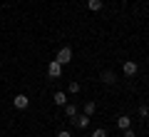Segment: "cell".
Instances as JSON below:
<instances>
[{"instance_id": "8", "label": "cell", "mask_w": 149, "mask_h": 137, "mask_svg": "<svg viewBox=\"0 0 149 137\" xmlns=\"http://www.w3.org/2000/svg\"><path fill=\"white\" fill-rule=\"evenodd\" d=\"M117 127H119V130H127V127H132V117H127V115L117 117Z\"/></svg>"}, {"instance_id": "15", "label": "cell", "mask_w": 149, "mask_h": 137, "mask_svg": "<svg viewBox=\"0 0 149 137\" xmlns=\"http://www.w3.org/2000/svg\"><path fill=\"white\" fill-rule=\"evenodd\" d=\"M122 132H124V137H137V132H134L132 127H127V130H122Z\"/></svg>"}, {"instance_id": "4", "label": "cell", "mask_w": 149, "mask_h": 137, "mask_svg": "<svg viewBox=\"0 0 149 137\" xmlns=\"http://www.w3.org/2000/svg\"><path fill=\"white\" fill-rule=\"evenodd\" d=\"M47 75H50V77H60V75H62V65H60L57 60H50V65H47Z\"/></svg>"}, {"instance_id": "10", "label": "cell", "mask_w": 149, "mask_h": 137, "mask_svg": "<svg viewBox=\"0 0 149 137\" xmlns=\"http://www.w3.org/2000/svg\"><path fill=\"white\" fill-rule=\"evenodd\" d=\"M65 117H70V120H72V117H77V107H74L72 102H67V105H65Z\"/></svg>"}, {"instance_id": "9", "label": "cell", "mask_w": 149, "mask_h": 137, "mask_svg": "<svg viewBox=\"0 0 149 137\" xmlns=\"http://www.w3.org/2000/svg\"><path fill=\"white\" fill-rule=\"evenodd\" d=\"M102 5H104L102 0H87V8H90L92 13H100V10H102Z\"/></svg>"}, {"instance_id": "16", "label": "cell", "mask_w": 149, "mask_h": 137, "mask_svg": "<svg viewBox=\"0 0 149 137\" xmlns=\"http://www.w3.org/2000/svg\"><path fill=\"white\" fill-rule=\"evenodd\" d=\"M57 137H72V135H70L67 130H60V132H57Z\"/></svg>"}, {"instance_id": "13", "label": "cell", "mask_w": 149, "mask_h": 137, "mask_svg": "<svg viewBox=\"0 0 149 137\" xmlns=\"http://www.w3.org/2000/svg\"><path fill=\"white\" fill-rule=\"evenodd\" d=\"M139 117H144V120L149 117V107H147V105H142V107H139Z\"/></svg>"}, {"instance_id": "5", "label": "cell", "mask_w": 149, "mask_h": 137, "mask_svg": "<svg viewBox=\"0 0 149 137\" xmlns=\"http://www.w3.org/2000/svg\"><path fill=\"white\" fill-rule=\"evenodd\" d=\"M72 122H74V127L87 130V127H90V115H77V117H72Z\"/></svg>"}, {"instance_id": "14", "label": "cell", "mask_w": 149, "mask_h": 137, "mask_svg": "<svg viewBox=\"0 0 149 137\" xmlns=\"http://www.w3.org/2000/svg\"><path fill=\"white\" fill-rule=\"evenodd\" d=\"M70 92H72V95H74V92H80V82H70Z\"/></svg>"}, {"instance_id": "2", "label": "cell", "mask_w": 149, "mask_h": 137, "mask_svg": "<svg viewBox=\"0 0 149 137\" xmlns=\"http://www.w3.org/2000/svg\"><path fill=\"white\" fill-rule=\"evenodd\" d=\"M27 105H30V97L22 95V92L13 97V107H15V110H27Z\"/></svg>"}, {"instance_id": "7", "label": "cell", "mask_w": 149, "mask_h": 137, "mask_svg": "<svg viewBox=\"0 0 149 137\" xmlns=\"http://www.w3.org/2000/svg\"><path fill=\"white\" fill-rule=\"evenodd\" d=\"M52 102H55V105H60V107H65V105H67V95H65V92H55Z\"/></svg>"}, {"instance_id": "1", "label": "cell", "mask_w": 149, "mask_h": 137, "mask_svg": "<svg viewBox=\"0 0 149 137\" xmlns=\"http://www.w3.org/2000/svg\"><path fill=\"white\" fill-rule=\"evenodd\" d=\"M55 60H57L60 65L72 63V48H67V45H65V48H60V50H57V55H55Z\"/></svg>"}, {"instance_id": "6", "label": "cell", "mask_w": 149, "mask_h": 137, "mask_svg": "<svg viewBox=\"0 0 149 137\" xmlns=\"http://www.w3.org/2000/svg\"><path fill=\"white\" fill-rule=\"evenodd\" d=\"M102 82L104 85H114L117 82V75L112 72V70H104V72H102Z\"/></svg>"}, {"instance_id": "3", "label": "cell", "mask_w": 149, "mask_h": 137, "mask_svg": "<svg viewBox=\"0 0 149 137\" xmlns=\"http://www.w3.org/2000/svg\"><path fill=\"white\" fill-rule=\"evenodd\" d=\"M122 70H124L127 77H134V75L139 72V65L134 63V60H124V63H122Z\"/></svg>"}, {"instance_id": "17", "label": "cell", "mask_w": 149, "mask_h": 137, "mask_svg": "<svg viewBox=\"0 0 149 137\" xmlns=\"http://www.w3.org/2000/svg\"><path fill=\"white\" fill-rule=\"evenodd\" d=\"M147 100H149V95H147Z\"/></svg>"}, {"instance_id": "12", "label": "cell", "mask_w": 149, "mask_h": 137, "mask_svg": "<svg viewBox=\"0 0 149 137\" xmlns=\"http://www.w3.org/2000/svg\"><path fill=\"white\" fill-rule=\"evenodd\" d=\"M92 137H107V130L104 127H97V130H92Z\"/></svg>"}, {"instance_id": "11", "label": "cell", "mask_w": 149, "mask_h": 137, "mask_svg": "<svg viewBox=\"0 0 149 137\" xmlns=\"http://www.w3.org/2000/svg\"><path fill=\"white\" fill-rule=\"evenodd\" d=\"M95 110H97V105H95L92 100H87V102H85V115L92 117V115H95Z\"/></svg>"}]
</instances>
